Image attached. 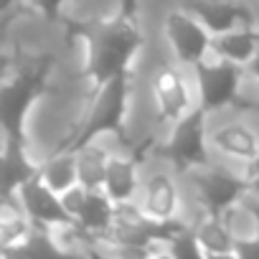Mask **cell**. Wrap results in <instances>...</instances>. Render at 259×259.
Here are the masks:
<instances>
[{"label":"cell","mask_w":259,"mask_h":259,"mask_svg":"<svg viewBox=\"0 0 259 259\" xmlns=\"http://www.w3.org/2000/svg\"><path fill=\"white\" fill-rule=\"evenodd\" d=\"M140 74H143L145 99L150 107L153 135L160 143L163 135L176 122H181L186 114H191L198 107L193 71L188 66L178 64L160 44V49L143 61Z\"/></svg>","instance_id":"6da1fadb"},{"label":"cell","mask_w":259,"mask_h":259,"mask_svg":"<svg viewBox=\"0 0 259 259\" xmlns=\"http://www.w3.org/2000/svg\"><path fill=\"white\" fill-rule=\"evenodd\" d=\"M84 41H87L84 76L92 84V92L117 74L135 71V64L145 51V31L140 26V16L117 13L94 21L84 33Z\"/></svg>","instance_id":"7a4b0ae2"},{"label":"cell","mask_w":259,"mask_h":259,"mask_svg":"<svg viewBox=\"0 0 259 259\" xmlns=\"http://www.w3.org/2000/svg\"><path fill=\"white\" fill-rule=\"evenodd\" d=\"M133 97H135V71L117 74L109 81H104L102 87H97L84 122L56 150H74L76 145H81L87 140H94V138L119 140V135H124L127 122H130Z\"/></svg>","instance_id":"3957f363"},{"label":"cell","mask_w":259,"mask_h":259,"mask_svg":"<svg viewBox=\"0 0 259 259\" xmlns=\"http://www.w3.org/2000/svg\"><path fill=\"white\" fill-rule=\"evenodd\" d=\"M135 201L150 221L163 226L176 221H193L196 216L186 173L155 155L143 163V178Z\"/></svg>","instance_id":"277c9868"},{"label":"cell","mask_w":259,"mask_h":259,"mask_svg":"<svg viewBox=\"0 0 259 259\" xmlns=\"http://www.w3.org/2000/svg\"><path fill=\"white\" fill-rule=\"evenodd\" d=\"M208 148L213 160L246 173L259 153V119L239 107L208 114Z\"/></svg>","instance_id":"5b68a950"},{"label":"cell","mask_w":259,"mask_h":259,"mask_svg":"<svg viewBox=\"0 0 259 259\" xmlns=\"http://www.w3.org/2000/svg\"><path fill=\"white\" fill-rule=\"evenodd\" d=\"M49 61H41L33 69L21 71L18 76H6L0 81V135L11 143L26 140V122L41 94L46 92Z\"/></svg>","instance_id":"8992f818"},{"label":"cell","mask_w":259,"mask_h":259,"mask_svg":"<svg viewBox=\"0 0 259 259\" xmlns=\"http://www.w3.org/2000/svg\"><path fill=\"white\" fill-rule=\"evenodd\" d=\"M186 183H188V196H191L193 211L216 213V216L224 213L236 201H241L249 191L246 173L229 168L219 160L188 170Z\"/></svg>","instance_id":"52a82bcc"},{"label":"cell","mask_w":259,"mask_h":259,"mask_svg":"<svg viewBox=\"0 0 259 259\" xmlns=\"http://www.w3.org/2000/svg\"><path fill=\"white\" fill-rule=\"evenodd\" d=\"M153 155L168 160L183 173L213 163V155L208 148V112L203 107H196L191 114L176 122L163 135Z\"/></svg>","instance_id":"ba28073f"},{"label":"cell","mask_w":259,"mask_h":259,"mask_svg":"<svg viewBox=\"0 0 259 259\" xmlns=\"http://www.w3.org/2000/svg\"><path fill=\"white\" fill-rule=\"evenodd\" d=\"M160 44L183 66L193 69L213 54V33L176 0L160 13Z\"/></svg>","instance_id":"9c48e42d"},{"label":"cell","mask_w":259,"mask_h":259,"mask_svg":"<svg viewBox=\"0 0 259 259\" xmlns=\"http://www.w3.org/2000/svg\"><path fill=\"white\" fill-rule=\"evenodd\" d=\"M191 71H193V81H196V92H198V107H203L208 114L234 109L241 104L244 66L211 54Z\"/></svg>","instance_id":"30bf717a"},{"label":"cell","mask_w":259,"mask_h":259,"mask_svg":"<svg viewBox=\"0 0 259 259\" xmlns=\"http://www.w3.org/2000/svg\"><path fill=\"white\" fill-rule=\"evenodd\" d=\"M176 3L193 13L213 36L241 26H259V8L254 0H176Z\"/></svg>","instance_id":"8fae6325"},{"label":"cell","mask_w":259,"mask_h":259,"mask_svg":"<svg viewBox=\"0 0 259 259\" xmlns=\"http://www.w3.org/2000/svg\"><path fill=\"white\" fill-rule=\"evenodd\" d=\"M18 201L23 206V211L28 213L31 224L36 229H44V231H51L54 226H61V224H69L74 221L64 203H61V196L44 183V178L36 173L33 178H28L21 188H18Z\"/></svg>","instance_id":"7c38bea8"},{"label":"cell","mask_w":259,"mask_h":259,"mask_svg":"<svg viewBox=\"0 0 259 259\" xmlns=\"http://www.w3.org/2000/svg\"><path fill=\"white\" fill-rule=\"evenodd\" d=\"M143 158L130 150L127 145H119L114 148L112 158H109V165H107V173H104V183H102V191L114 201V203H127V201H135L138 198V191H140V178H143Z\"/></svg>","instance_id":"4fadbf2b"},{"label":"cell","mask_w":259,"mask_h":259,"mask_svg":"<svg viewBox=\"0 0 259 259\" xmlns=\"http://www.w3.org/2000/svg\"><path fill=\"white\" fill-rule=\"evenodd\" d=\"M41 163H36L28 153V143L3 140L0 145V198H11L18 188L38 173Z\"/></svg>","instance_id":"5bb4252c"},{"label":"cell","mask_w":259,"mask_h":259,"mask_svg":"<svg viewBox=\"0 0 259 259\" xmlns=\"http://www.w3.org/2000/svg\"><path fill=\"white\" fill-rule=\"evenodd\" d=\"M114 148H117L114 138H94V140H87V143L74 148L76 173H79V183L84 188H89V191L102 188L104 173H107V165H109Z\"/></svg>","instance_id":"9a60e30c"},{"label":"cell","mask_w":259,"mask_h":259,"mask_svg":"<svg viewBox=\"0 0 259 259\" xmlns=\"http://www.w3.org/2000/svg\"><path fill=\"white\" fill-rule=\"evenodd\" d=\"M114 219H117V203L102 188H94V191L87 193V201H84V206H81V211L76 213L74 221L97 246L109 234V229L114 226Z\"/></svg>","instance_id":"2e32d148"},{"label":"cell","mask_w":259,"mask_h":259,"mask_svg":"<svg viewBox=\"0 0 259 259\" xmlns=\"http://www.w3.org/2000/svg\"><path fill=\"white\" fill-rule=\"evenodd\" d=\"M193 234L198 239L203 256H234L236 251V236L216 213L198 211L193 216Z\"/></svg>","instance_id":"e0dca14e"},{"label":"cell","mask_w":259,"mask_h":259,"mask_svg":"<svg viewBox=\"0 0 259 259\" xmlns=\"http://www.w3.org/2000/svg\"><path fill=\"white\" fill-rule=\"evenodd\" d=\"M256 49H259V26H241L213 36V54L239 66H246V61L254 56Z\"/></svg>","instance_id":"ac0fdd59"},{"label":"cell","mask_w":259,"mask_h":259,"mask_svg":"<svg viewBox=\"0 0 259 259\" xmlns=\"http://www.w3.org/2000/svg\"><path fill=\"white\" fill-rule=\"evenodd\" d=\"M38 176H41L44 183L51 186L56 193H64L66 188H71L74 183H79L74 150H54L46 160H41Z\"/></svg>","instance_id":"d6986e66"},{"label":"cell","mask_w":259,"mask_h":259,"mask_svg":"<svg viewBox=\"0 0 259 259\" xmlns=\"http://www.w3.org/2000/svg\"><path fill=\"white\" fill-rule=\"evenodd\" d=\"M259 97V49L254 51V56L246 61V66H244V97H241V104H239V109L241 107H246L251 99H256Z\"/></svg>","instance_id":"ffe728a7"},{"label":"cell","mask_w":259,"mask_h":259,"mask_svg":"<svg viewBox=\"0 0 259 259\" xmlns=\"http://www.w3.org/2000/svg\"><path fill=\"white\" fill-rule=\"evenodd\" d=\"M87 193H89V188H84L81 183H74V186L66 188L64 193H59V196H61V203H64V208H66V213H69L71 219H76V213L81 211V206H84V201H87Z\"/></svg>","instance_id":"44dd1931"},{"label":"cell","mask_w":259,"mask_h":259,"mask_svg":"<svg viewBox=\"0 0 259 259\" xmlns=\"http://www.w3.org/2000/svg\"><path fill=\"white\" fill-rule=\"evenodd\" d=\"M33 3V8L46 18V21H56L59 16H61V11L69 6V3H74V0H31Z\"/></svg>","instance_id":"7402d4cb"},{"label":"cell","mask_w":259,"mask_h":259,"mask_svg":"<svg viewBox=\"0 0 259 259\" xmlns=\"http://www.w3.org/2000/svg\"><path fill=\"white\" fill-rule=\"evenodd\" d=\"M234 256H241V259H259V231L236 239V251H234Z\"/></svg>","instance_id":"603a6c76"},{"label":"cell","mask_w":259,"mask_h":259,"mask_svg":"<svg viewBox=\"0 0 259 259\" xmlns=\"http://www.w3.org/2000/svg\"><path fill=\"white\" fill-rule=\"evenodd\" d=\"M143 0H119V13L122 16H140Z\"/></svg>","instance_id":"cb8c5ba5"},{"label":"cell","mask_w":259,"mask_h":259,"mask_svg":"<svg viewBox=\"0 0 259 259\" xmlns=\"http://www.w3.org/2000/svg\"><path fill=\"white\" fill-rule=\"evenodd\" d=\"M246 186H249V196H254V198H259V170L256 173H246Z\"/></svg>","instance_id":"d4e9b609"},{"label":"cell","mask_w":259,"mask_h":259,"mask_svg":"<svg viewBox=\"0 0 259 259\" xmlns=\"http://www.w3.org/2000/svg\"><path fill=\"white\" fill-rule=\"evenodd\" d=\"M244 201H246V206H249V211H251V216H254V226H256V231H259V198H254V196H244Z\"/></svg>","instance_id":"484cf974"},{"label":"cell","mask_w":259,"mask_h":259,"mask_svg":"<svg viewBox=\"0 0 259 259\" xmlns=\"http://www.w3.org/2000/svg\"><path fill=\"white\" fill-rule=\"evenodd\" d=\"M21 0H0V18H6L8 13H13L18 8Z\"/></svg>","instance_id":"4316f807"},{"label":"cell","mask_w":259,"mask_h":259,"mask_svg":"<svg viewBox=\"0 0 259 259\" xmlns=\"http://www.w3.org/2000/svg\"><path fill=\"white\" fill-rule=\"evenodd\" d=\"M8 71H11V59L8 56H0V81L8 76Z\"/></svg>","instance_id":"83f0119b"},{"label":"cell","mask_w":259,"mask_h":259,"mask_svg":"<svg viewBox=\"0 0 259 259\" xmlns=\"http://www.w3.org/2000/svg\"><path fill=\"white\" fill-rule=\"evenodd\" d=\"M241 109H246V112H251V114H254V117L259 119V97H256V99H251V102H249L246 107H241Z\"/></svg>","instance_id":"f1b7e54d"},{"label":"cell","mask_w":259,"mask_h":259,"mask_svg":"<svg viewBox=\"0 0 259 259\" xmlns=\"http://www.w3.org/2000/svg\"><path fill=\"white\" fill-rule=\"evenodd\" d=\"M256 170H259V153H256V158H254V163H251V168L246 173H256Z\"/></svg>","instance_id":"f546056e"}]
</instances>
